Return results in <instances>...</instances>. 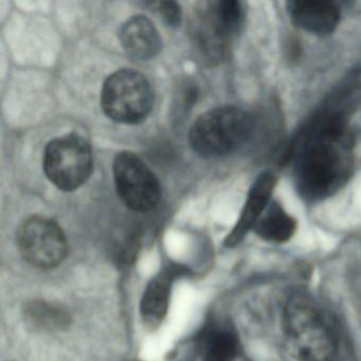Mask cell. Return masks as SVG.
Segmentation results:
<instances>
[{
  "instance_id": "6da1fadb",
  "label": "cell",
  "mask_w": 361,
  "mask_h": 361,
  "mask_svg": "<svg viewBox=\"0 0 361 361\" xmlns=\"http://www.w3.org/2000/svg\"><path fill=\"white\" fill-rule=\"evenodd\" d=\"M353 141L338 117L318 120L303 135L295 155L298 190L308 200L335 193L352 169Z\"/></svg>"
},
{
  "instance_id": "7a4b0ae2",
  "label": "cell",
  "mask_w": 361,
  "mask_h": 361,
  "mask_svg": "<svg viewBox=\"0 0 361 361\" xmlns=\"http://www.w3.org/2000/svg\"><path fill=\"white\" fill-rule=\"evenodd\" d=\"M289 350L300 361H334L337 340L322 312L307 298L293 295L283 314Z\"/></svg>"
},
{
  "instance_id": "3957f363",
  "label": "cell",
  "mask_w": 361,
  "mask_h": 361,
  "mask_svg": "<svg viewBox=\"0 0 361 361\" xmlns=\"http://www.w3.org/2000/svg\"><path fill=\"white\" fill-rule=\"evenodd\" d=\"M252 126V118L240 107L211 109L192 124L190 145L200 157H221L243 145L250 135Z\"/></svg>"
},
{
  "instance_id": "277c9868",
  "label": "cell",
  "mask_w": 361,
  "mask_h": 361,
  "mask_svg": "<svg viewBox=\"0 0 361 361\" xmlns=\"http://www.w3.org/2000/svg\"><path fill=\"white\" fill-rule=\"evenodd\" d=\"M151 84L142 73L122 69L109 75L101 92V107L117 123H142L153 109Z\"/></svg>"
},
{
  "instance_id": "5b68a950",
  "label": "cell",
  "mask_w": 361,
  "mask_h": 361,
  "mask_svg": "<svg viewBox=\"0 0 361 361\" xmlns=\"http://www.w3.org/2000/svg\"><path fill=\"white\" fill-rule=\"evenodd\" d=\"M43 166L46 176L58 189L75 191L92 175V147L85 138L75 133L58 137L46 147Z\"/></svg>"
},
{
  "instance_id": "8992f818",
  "label": "cell",
  "mask_w": 361,
  "mask_h": 361,
  "mask_svg": "<svg viewBox=\"0 0 361 361\" xmlns=\"http://www.w3.org/2000/svg\"><path fill=\"white\" fill-rule=\"evenodd\" d=\"M118 196L130 210L147 212L161 200V187L151 169L132 152H120L114 160Z\"/></svg>"
},
{
  "instance_id": "52a82bcc",
  "label": "cell",
  "mask_w": 361,
  "mask_h": 361,
  "mask_svg": "<svg viewBox=\"0 0 361 361\" xmlns=\"http://www.w3.org/2000/svg\"><path fill=\"white\" fill-rule=\"evenodd\" d=\"M18 245L23 257L39 269L58 267L68 252V243L62 228L44 216L29 217L20 225Z\"/></svg>"
},
{
  "instance_id": "ba28073f",
  "label": "cell",
  "mask_w": 361,
  "mask_h": 361,
  "mask_svg": "<svg viewBox=\"0 0 361 361\" xmlns=\"http://www.w3.org/2000/svg\"><path fill=\"white\" fill-rule=\"evenodd\" d=\"M189 30L194 51L200 60L208 64L223 60L229 35L211 13L207 3L194 12Z\"/></svg>"
},
{
  "instance_id": "9c48e42d",
  "label": "cell",
  "mask_w": 361,
  "mask_h": 361,
  "mask_svg": "<svg viewBox=\"0 0 361 361\" xmlns=\"http://www.w3.org/2000/svg\"><path fill=\"white\" fill-rule=\"evenodd\" d=\"M276 181L274 175L269 172L263 173L257 177L249 191L244 208L235 226L226 238V246L235 247L244 240L249 231L255 229L257 221L270 204Z\"/></svg>"
},
{
  "instance_id": "30bf717a",
  "label": "cell",
  "mask_w": 361,
  "mask_h": 361,
  "mask_svg": "<svg viewBox=\"0 0 361 361\" xmlns=\"http://www.w3.org/2000/svg\"><path fill=\"white\" fill-rule=\"evenodd\" d=\"M126 54L135 61H149L161 51V37L153 23L142 16H133L119 32Z\"/></svg>"
},
{
  "instance_id": "8fae6325",
  "label": "cell",
  "mask_w": 361,
  "mask_h": 361,
  "mask_svg": "<svg viewBox=\"0 0 361 361\" xmlns=\"http://www.w3.org/2000/svg\"><path fill=\"white\" fill-rule=\"evenodd\" d=\"M288 12L298 27L317 35L333 33L340 18L337 6L326 0L290 1Z\"/></svg>"
},
{
  "instance_id": "7c38bea8",
  "label": "cell",
  "mask_w": 361,
  "mask_h": 361,
  "mask_svg": "<svg viewBox=\"0 0 361 361\" xmlns=\"http://www.w3.org/2000/svg\"><path fill=\"white\" fill-rule=\"evenodd\" d=\"M171 285L172 276L164 272L154 278L145 288L141 299L140 312L147 326H159L166 318L170 303Z\"/></svg>"
},
{
  "instance_id": "4fadbf2b",
  "label": "cell",
  "mask_w": 361,
  "mask_h": 361,
  "mask_svg": "<svg viewBox=\"0 0 361 361\" xmlns=\"http://www.w3.org/2000/svg\"><path fill=\"white\" fill-rule=\"evenodd\" d=\"M297 229L295 219L278 202H270L253 231L266 242L283 244L288 242Z\"/></svg>"
},
{
  "instance_id": "5bb4252c",
  "label": "cell",
  "mask_w": 361,
  "mask_h": 361,
  "mask_svg": "<svg viewBox=\"0 0 361 361\" xmlns=\"http://www.w3.org/2000/svg\"><path fill=\"white\" fill-rule=\"evenodd\" d=\"M238 353V339L228 329H212L200 342L202 361H234Z\"/></svg>"
},
{
  "instance_id": "9a60e30c",
  "label": "cell",
  "mask_w": 361,
  "mask_h": 361,
  "mask_svg": "<svg viewBox=\"0 0 361 361\" xmlns=\"http://www.w3.org/2000/svg\"><path fill=\"white\" fill-rule=\"evenodd\" d=\"M26 318L41 329H61L69 324V316L64 310L45 302L31 303L27 307Z\"/></svg>"
},
{
  "instance_id": "2e32d148",
  "label": "cell",
  "mask_w": 361,
  "mask_h": 361,
  "mask_svg": "<svg viewBox=\"0 0 361 361\" xmlns=\"http://www.w3.org/2000/svg\"><path fill=\"white\" fill-rule=\"evenodd\" d=\"M207 6L229 37L240 29L244 18L242 3L236 0H219L209 1Z\"/></svg>"
},
{
  "instance_id": "e0dca14e",
  "label": "cell",
  "mask_w": 361,
  "mask_h": 361,
  "mask_svg": "<svg viewBox=\"0 0 361 361\" xmlns=\"http://www.w3.org/2000/svg\"><path fill=\"white\" fill-rule=\"evenodd\" d=\"M145 5L157 12L168 26L178 27L181 24L183 11L176 1H157L147 3Z\"/></svg>"
}]
</instances>
